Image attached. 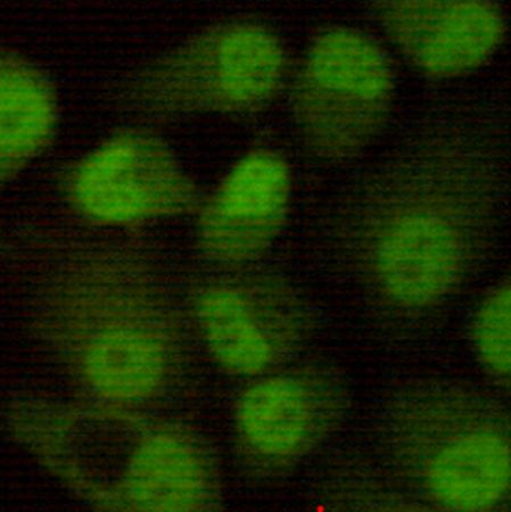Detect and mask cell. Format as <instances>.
<instances>
[{
    "mask_svg": "<svg viewBox=\"0 0 511 512\" xmlns=\"http://www.w3.org/2000/svg\"><path fill=\"white\" fill-rule=\"evenodd\" d=\"M369 12L403 59L436 80L484 68L504 45L508 31L504 11L492 2L397 0L373 3Z\"/></svg>",
    "mask_w": 511,
    "mask_h": 512,
    "instance_id": "5b68a950",
    "label": "cell"
},
{
    "mask_svg": "<svg viewBox=\"0 0 511 512\" xmlns=\"http://www.w3.org/2000/svg\"><path fill=\"white\" fill-rule=\"evenodd\" d=\"M172 338L154 312L136 310L92 334L79 368L87 383L113 399H143L158 392L172 367Z\"/></svg>",
    "mask_w": 511,
    "mask_h": 512,
    "instance_id": "ba28073f",
    "label": "cell"
},
{
    "mask_svg": "<svg viewBox=\"0 0 511 512\" xmlns=\"http://www.w3.org/2000/svg\"><path fill=\"white\" fill-rule=\"evenodd\" d=\"M426 485L435 501L451 510L483 511L509 491V444L499 435L459 437L442 448L427 467Z\"/></svg>",
    "mask_w": 511,
    "mask_h": 512,
    "instance_id": "7c38bea8",
    "label": "cell"
},
{
    "mask_svg": "<svg viewBox=\"0 0 511 512\" xmlns=\"http://www.w3.org/2000/svg\"><path fill=\"white\" fill-rule=\"evenodd\" d=\"M0 68V177H18L53 144L59 102L51 79L26 56L4 51Z\"/></svg>",
    "mask_w": 511,
    "mask_h": 512,
    "instance_id": "30bf717a",
    "label": "cell"
},
{
    "mask_svg": "<svg viewBox=\"0 0 511 512\" xmlns=\"http://www.w3.org/2000/svg\"><path fill=\"white\" fill-rule=\"evenodd\" d=\"M395 74L389 54L368 33L336 26L311 40L291 89L304 145L320 159L364 152L389 121Z\"/></svg>",
    "mask_w": 511,
    "mask_h": 512,
    "instance_id": "7a4b0ae2",
    "label": "cell"
},
{
    "mask_svg": "<svg viewBox=\"0 0 511 512\" xmlns=\"http://www.w3.org/2000/svg\"><path fill=\"white\" fill-rule=\"evenodd\" d=\"M381 292L405 308H426L455 292L466 268V238L455 220L425 208L394 212L368 243Z\"/></svg>",
    "mask_w": 511,
    "mask_h": 512,
    "instance_id": "8992f818",
    "label": "cell"
},
{
    "mask_svg": "<svg viewBox=\"0 0 511 512\" xmlns=\"http://www.w3.org/2000/svg\"><path fill=\"white\" fill-rule=\"evenodd\" d=\"M125 498L130 509L191 511L214 500L208 460L184 436L159 433L139 443L129 461Z\"/></svg>",
    "mask_w": 511,
    "mask_h": 512,
    "instance_id": "8fae6325",
    "label": "cell"
},
{
    "mask_svg": "<svg viewBox=\"0 0 511 512\" xmlns=\"http://www.w3.org/2000/svg\"><path fill=\"white\" fill-rule=\"evenodd\" d=\"M293 201V173L282 154L268 148L232 164L196 209L197 247L211 261H258L282 235Z\"/></svg>",
    "mask_w": 511,
    "mask_h": 512,
    "instance_id": "277c9868",
    "label": "cell"
},
{
    "mask_svg": "<svg viewBox=\"0 0 511 512\" xmlns=\"http://www.w3.org/2000/svg\"><path fill=\"white\" fill-rule=\"evenodd\" d=\"M288 61L273 30L252 21L214 24L156 57L123 93L130 111L156 117L237 115L283 92Z\"/></svg>",
    "mask_w": 511,
    "mask_h": 512,
    "instance_id": "6da1fadb",
    "label": "cell"
},
{
    "mask_svg": "<svg viewBox=\"0 0 511 512\" xmlns=\"http://www.w3.org/2000/svg\"><path fill=\"white\" fill-rule=\"evenodd\" d=\"M69 208L94 226L134 229L196 211L200 189L166 140L143 129L114 132L65 172Z\"/></svg>",
    "mask_w": 511,
    "mask_h": 512,
    "instance_id": "3957f363",
    "label": "cell"
},
{
    "mask_svg": "<svg viewBox=\"0 0 511 512\" xmlns=\"http://www.w3.org/2000/svg\"><path fill=\"white\" fill-rule=\"evenodd\" d=\"M315 381L300 375L260 376L239 396V437L259 457L290 459L318 439L323 408Z\"/></svg>",
    "mask_w": 511,
    "mask_h": 512,
    "instance_id": "9c48e42d",
    "label": "cell"
},
{
    "mask_svg": "<svg viewBox=\"0 0 511 512\" xmlns=\"http://www.w3.org/2000/svg\"><path fill=\"white\" fill-rule=\"evenodd\" d=\"M478 362L489 375L509 381L511 370V289L504 282L478 305L471 327Z\"/></svg>",
    "mask_w": 511,
    "mask_h": 512,
    "instance_id": "4fadbf2b",
    "label": "cell"
},
{
    "mask_svg": "<svg viewBox=\"0 0 511 512\" xmlns=\"http://www.w3.org/2000/svg\"><path fill=\"white\" fill-rule=\"evenodd\" d=\"M195 318L212 359L226 374L260 377L293 348L301 318L284 289L219 284L204 289Z\"/></svg>",
    "mask_w": 511,
    "mask_h": 512,
    "instance_id": "52a82bcc",
    "label": "cell"
}]
</instances>
